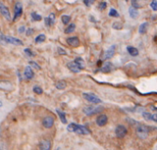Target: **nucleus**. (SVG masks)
Segmentation results:
<instances>
[{
    "label": "nucleus",
    "instance_id": "obj_1",
    "mask_svg": "<svg viewBox=\"0 0 157 150\" xmlns=\"http://www.w3.org/2000/svg\"><path fill=\"white\" fill-rule=\"evenodd\" d=\"M67 131L78 134H89L91 133L87 127H85L84 125H80V124H76V123H70L67 126Z\"/></svg>",
    "mask_w": 157,
    "mask_h": 150
},
{
    "label": "nucleus",
    "instance_id": "obj_2",
    "mask_svg": "<svg viewBox=\"0 0 157 150\" xmlns=\"http://www.w3.org/2000/svg\"><path fill=\"white\" fill-rule=\"evenodd\" d=\"M102 111H103V107H101V106H87V107H85L83 109L84 113L87 114V116L99 113Z\"/></svg>",
    "mask_w": 157,
    "mask_h": 150
},
{
    "label": "nucleus",
    "instance_id": "obj_3",
    "mask_svg": "<svg viewBox=\"0 0 157 150\" xmlns=\"http://www.w3.org/2000/svg\"><path fill=\"white\" fill-rule=\"evenodd\" d=\"M136 134L140 139H146L148 137L149 134V130L147 129V127L144 125H139L136 128Z\"/></svg>",
    "mask_w": 157,
    "mask_h": 150
},
{
    "label": "nucleus",
    "instance_id": "obj_4",
    "mask_svg": "<svg viewBox=\"0 0 157 150\" xmlns=\"http://www.w3.org/2000/svg\"><path fill=\"white\" fill-rule=\"evenodd\" d=\"M23 13V7L22 4L20 2H17L15 4L14 7V18H13V21H16L18 18L21 17V15Z\"/></svg>",
    "mask_w": 157,
    "mask_h": 150
},
{
    "label": "nucleus",
    "instance_id": "obj_5",
    "mask_svg": "<svg viewBox=\"0 0 157 150\" xmlns=\"http://www.w3.org/2000/svg\"><path fill=\"white\" fill-rule=\"evenodd\" d=\"M83 97L87 99L88 102L94 103V104H98L102 102V101H101L98 97H97L95 94H92V93H83Z\"/></svg>",
    "mask_w": 157,
    "mask_h": 150
},
{
    "label": "nucleus",
    "instance_id": "obj_6",
    "mask_svg": "<svg viewBox=\"0 0 157 150\" xmlns=\"http://www.w3.org/2000/svg\"><path fill=\"white\" fill-rule=\"evenodd\" d=\"M5 40H6V42L7 44H13V45H16V46H21L23 45V42L20 41L19 39L17 38H14L11 36H8V35H6L5 36Z\"/></svg>",
    "mask_w": 157,
    "mask_h": 150
},
{
    "label": "nucleus",
    "instance_id": "obj_7",
    "mask_svg": "<svg viewBox=\"0 0 157 150\" xmlns=\"http://www.w3.org/2000/svg\"><path fill=\"white\" fill-rule=\"evenodd\" d=\"M0 13L7 21H11V14L7 6H5L3 3H0Z\"/></svg>",
    "mask_w": 157,
    "mask_h": 150
},
{
    "label": "nucleus",
    "instance_id": "obj_8",
    "mask_svg": "<svg viewBox=\"0 0 157 150\" xmlns=\"http://www.w3.org/2000/svg\"><path fill=\"white\" fill-rule=\"evenodd\" d=\"M127 133H128L127 128H126L124 125H118L117 127H116L115 134H116V136L119 138L124 137L126 134H127Z\"/></svg>",
    "mask_w": 157,
    "mask_h": 150
},
{
    "label": "nucleus",
    "instance_id": "obj_9",
    "mask_svg": "<svg viewBox=\"0 0 157 150\" xmlns=\"http://www.w3.org/2000/svg\"><path fill=\"white\" fill-rule=\"evenodd\" d=\"M13 85L11 82H9L8 80H0V90L4 91H10L12 90Z\"/></svg>",
    "mask_w": 157,
    "mask_h": 150
},
{
    "label": "nucleus",
    "instance_id": "obj_10",
    "mask_svg": "<svg viewBox=\"0 0 157 150\" xmlns=\"http://www.w3.org/2000/svg\"><path fill=\"white\" fill-rule=\"evenodd\" d=\"M39 148L40 150H51V148H52V142L50 140L43 139L40 142Z\"/></svg>",
    "mask_w": 157,
    "mask_h": 150
},
{
    "label": "nucleus",
    "instance_id": "obj_11",
    "mask_svg": "<svg viewBox=\"0 0 157 150\" xmlns=\"http://www.w3.org/2000/svg\"><path fill=\"white\" fill-rule=\"evenodd\" d=\"M54 123V119L52 116H47L42 120V125L45 128H52Z\"/></svg>",
    "mask_w": 157,
    "mask_h": 150
},
{
    "label": "nucleus",
    "instance_id": "obj_12",
    "mask_svg": "<svg viewBox=\"0 0 157 150\" xmlns=\"http://www.w3.org/2000/svg\"><path fill=\"white\" fill-rule=\"evenodd\" d=\"M24 77L28 80H31V79L34 77V72L31 68L30 66H28L25 67V70H24Z\"/></svg>",
    "mask_w": 157,
    "mask_h": 150
},
{
    "label": "nucleus",
    "instance_id": "obj_13",
    "mask_svg": "<svg viewBox=\"0 0 157 150\" xmlns=\"http://www.w3.org/2000/svg\"><path fill=\"white\" fill-rule=\"evenodd\" d=\"M66 42L68 43V45L72 47H77L80 45V40L77 37H69L66 40Z\"/></svg>",
    "mask_w": 157,
    "mask_h": 150
},
{
    "label": "nucleus",
    "instance_id": "obj_14",
    "mask_svg": "<svg viewBox=\"0 0 157 150\" xmlns=\"http://www.w3.org/2000/svg\"><path fill=\"white\" fill-rule=\"evenodd\" d=\"M143 117L146 121H153L157 123V113H150L147 112H143Z\"/></svg>",
    "mask_w": 157,
    "mask_h": 150
},
{
    "label": "nucleus",
    "instance_id": "obj_15",
    "mask_svg": "<svg viewBox=\"0 0 157 150\" xmlns=\"http://www.w3.org/2000/svg\"><path fill=\"white\" fill-rule=\"evenodd\" d=\"M108 123V117L106 114H100V115L97 118V124L98 126H105Z\"/></svg>",
    "mask_w": 157,
    "mask_h": 150
},
{
    "label": "nucleus",
    "instance_id": "obj_16",
    "mask_svg": "<svg viewBox=\"0 0 157 150\" xmlns=\"http://www.w3.org/2000/svg\"><path fill=\"white\" fill-rule=\"evenodd\" d=\"M115 50H116V46L115 45L110 46L107 50V51L105 52V53H104V59H106V60L110 59L115 54Z\"/></svg>",
    "mask_w": 157,
    "mask_h": 150
},
{
    "label": "nucleus",
    "instance_id": "obj_17",
    "mask_svg": "<svg viewBox=\"0 0 157 150\" xmlns=\"http://www.w3.org/2000/svg\"><path fill=\"white\" fill-rule=\"evenodd\" d=\"M44 21H45V24H46V26H48V27L53 26L54 23H55V14L54 13H51L48 18H45Z\"/></svg>",
    "mask_w": 157,
    "mask_h": 150
},
{
    "label": "nucleus",
    "instance_id": "obj_18",
    "mask_svg": "<svg viewBox=\"0 0 157 150\" xmlns=\"http://www.w3.org/2000/svg\"><path fill=\"white\" fill-rule=\"evenodd\" d=\"M67 67H68V69L70 70V71L73 72V73H79L81 71V69L79 68V66L74 62H69L67 64Z\"/></svg>",
    "mask_w": 157,
    "mask_h": 150
},
{
    "label": "nucleus",
    "instance_id": "obj_19",
    "mask_svg": "<svg viewBox=\"0 0 157 150\" xmlns=\"http://www.w3.org/2000/svg\"><path fill=\"white\" fill-rule=\"evenodd\" d=\"M112 64H111L110 62H107V63H105L103 64V66L100 68V71L102 72V73H109L111 72V70H112Z\"/></svg>",
    "mask_w": 157,
    "mask_h": 150
},
{
    "label": "nucleus",
    "instance_id": "obj_20",
    "mask_svg": "<svg viewBox=\"0 0 157 150\" xmlns=\"http://www.w3.org/2000/svg\"><path fill=\"white\" fill-rule=\"evenodd\" d=\"M129 14H130V17L131 18H137L139 17V11L137 8H134L133 7H130L129 8Z\"/></svg>",
    "mask_w": 157,
    "mask_h": 150
},
{
    "label": "nucleus",
    "instance_id": "obj_21",
    "mask_svg": "<svg viewBox=\"0 0 157 150\" xmlns=\"http://www.w3.org/2000/svg\"><path fill=\"white\" fill-rule=\"evenodd\" d=\"M148 29H149V22L141 23L139 27V33L140 34H145L148 32Z\"/></svg>",
    "mask_w": 157,
    "mask_h": 150
},
{
    "label": "nucleus",
    "instance_id": "obj_22",
    "mask_svg": "<svg viewBox=\"0 0 157 150\" xmlns=\"http://www.w3.org/2000/svg\"><path fill=\"white\" fill-rule=\"evenodd\" d=\"M127 52L129 53L130 55L131 56H137L139 54V51L137 48H135L133 46H128L127 47Z\"/></svg>",
    "mask_w": 157,
    "mask_h": 150
},
{
    "label": "nucleus",
    "instance_id": "obj_23",
    "mask_svg": "<svg viewBox=\"0 0 157 150\" xmlns=\"http://www.w3.org/2000/svg\"><path fill=\"white\" fill-rule=\"evenodd\" d=\"M75 64H77V66H79V68L82 70L85 67V63L84 61V59L83 58H81V57H76L74 59V61Z\"/></svg>",
    "mask_w": 157,
    "mask_h": 150
},
{
    "label": "nucleus",
    "instance_id": "obj_24",
    "mask_svg": "<svg viewBox=\"0 0 157 150\" xmlns=\"http://www.w3.org/2000/svg\"><path fill=\"white\" fill-rule=\"evenodd\" d=\"M74 31H75V24L74 23H70L68 26L65 28L64 33L65 34H70V33H73Z\"/></svg>",
    "mask_w": 157,
    "mask_h": 150
},
{
    "label": "nucleus",
    "instance_id": "obj_25",
    "mask_svg": "<svg viewBox=\"0 0 157 150\" xmlns=\"http://www.w3.org/2000/svg\"><path fill=\"white\" fill-rule=\"evenodd\" d=\"M56 112L58 114V116L61 120V122H62L63 123H67V120H66V117H65V113L62 111H60V110H56Z\"/></svg>",
    "mask_w": 157,
    "mask_h": 150
},
{
    "label": "nucleus",
    "instance_id": "obj_26",
    "mask_svg": "<svg viewBox=\"0 0 157 150\" xmlns=\"http://www.w3.org/2000/svg\"><path fill=\"white\" fill-rule=\"evenodd\" d=\"M67 84L66 82H65L64 80H59L56 85H55V87H56L57 89H60V90H63V89H64L65 88H66Z\"/></svg>",
    "mask_w": 157,
    "mask_h": 150
},
{
    "label": "nucleus",
    "instance_id": "obj_27",
    "mask_svg": "<svg viewBox=\"0 0 157 150\" xmlns=\"http://www.w3.org/2000/svg\"><path fill=\"white\" fill-rule=\"evenodd\" d=\"M45 40H46V36H45V34L42 33V34H39L38 36L35 38V42L40 43V42H43Z\"/></svg>",
    "mask_w": 157,
    "mask_h": 150
},
{
    "label": "nucleus",
    "instance_id": "obj_28",
    "mask_svg": "<svg viewBox=\"0 0 157 150\" xmlns=\"http://www.w3.org/2000/svg\"><path fill=\"white\" fill-rule=\"evenodd\" d=\"M30 15H31V18L33 21H40L42 19V17L36 12H32Z\"/></svg>",
    "mask_w": 157,
    "mask_h": 150
},
{
    "label": "nucleus",
    "instance_id": "obj_29",
    "mask_svg": "<svg viewBox=\"0 0 157 150\" xmlns=\"http://www.w3.org/2000/svg\"><path fill=\"white\" fill-rule=\"evenodd\" d=\"M112 28L114 29H117V31H119V29H121L123 28V24L120 23L119 21H115L113 24H112Z\"/></svg>",
    "mask_w": 157,
    "mask_h": 150
},
{
    "label": "nucleus",
    "instance_id": "obj_30",
    "mask_svg": "<svg viewBox=\"0 0 157 150\" xmlns=\"http://www.w3.org/2000/svg\"><path fill=\"white\" fill-rule=\"evenodd\" d=\"M109 17H113V18H119V12L116 10V9H114V8L110 9L109 12Z\"/></svg>",
    "mask_w": 157,
    "mask_h": 150
},
{
    "label": "nucleus",
    "instance_id": "obj_31",
    "mask_svg": "<svg viewBox=\"0 0 157 150\" xmlns=\"http://www.w3.org/2000/svg\"><path fill=\"white\" fill-rule=\"evenodd\" d=\"M61 19H62V22L64 25H67L71 21V17L67 16V15H63V16H62V18H61Z\"/></svg>",
    "mask_w": 157,
    "mask_h": 150
},
{
    "label": "nucleus",
    "instance_id": "obj_32",
    "mask_svg": "<svg viewBox=\"0 0 157 150\" xmlns=\"http://www.w3.org/2000/svg\"><path fill=\"white\" fill-rule=\"evenodd\" d=\"M33 92H34V93H36V94H38V95H42V92H43V90H42V88H40V87H39V86H35V87L33 88Z\"/></svg>",
    "mask_w": 157,
    "mask_h": 150
},
{
    "label": "nucleus",
    "instance_id": "obj_33",
    "mask_svg": "<svg viewBox=\"0 0 157 150\" xmlns=\"http://www.w3.org/2000/svg\"><path fill=\"white\" fill-rule=\"evenodd\" d=\"M29 64L31 67H33V68H35V69H37V70H40V66H39V64H37L36 62H34V61H29Z\"/></svg>",
    "mask_w": 157,
    "mask_h": 150
},
{
    "label": "nucleus",
    "instance_id": "obj_34",
    "mask_svg": "<svg viewBox=\"0 0 157 150\" xmlns=\"http://www.w3.org/2000/svg\"><path fill=\"white\" fill-rule=\"evenodd\" d=\"M24 53L27 54V55L29 56V57H33L35 54H34V53H32V51L30 50L29 48H26L24 50Z\"/></svg>",
    "mask_w": 157,
    "mask_h": 150
},
{
    "label": "nucleus",
    "instance_id": "obj_35",
    "mask_svg": "<svg viewBox=\"0 0 157 150\" xmlns=\"http://www.w3.org/2000/svg\"><path fill=\"white\" fill-rule=\"evenodd\" d=\"M5 36H6V35H4L2 33V32L0 31V43H1L2 45H6V44H7L6 40H5Z\"/></svg>",
    "mask_w": 157,
    "mask_h": 150
},
{
    "label": "nucleus",
    "instance_id": "obj_36",
    "mask_svg": "<svg viewBox=\"0 0 157 150\" xmlns=\"http://www.w3.org/2000/svg\"><path fill=\"white\" fill-rule=\"evenodd\" d=\"M131 7H133L134 8H140L141 6L140 4L138 3V0H131Z\"/></svg>",
    "mask_w": 157,
    "mask_h": 150
},
{
    "label": "nucleus",
    "instance_id": "obj_37",
    "mask_svg": "<svg viewBox=\"0 0 157 150\" xmlns=\"http://www.w3.org/2000/svg\"><path fill=\"white\" fill-rule=\"evenodd\" d=\"M150 6H151L152 9H153L154 11H157V1H156V0H153Z\"/></svg>",
    "mask_w": 157,
    "mask_h": 150
},
{
    "label": "nucleus",
    "instance_id": "obj_38",
    "mask_svg": "<svg viewBox=\"0 0 157 150\" xmlns=\"http://www.w3.org/2000/svg\"><path fill=\"white\" fill-rule=\"evenodd\" d=\"M107 6H108L107 2H101L98 6V8L100 9V10H105V9L107 8Z\"/></svg>",
    "mask_w": 157,
    "mask_h": 150
},
{
    "label": "nucleus",
    "instance_id": "obj_39",
    "mask_svg": "<svg viewBox=\"0 0 157 150\" xmlns=\"http://www.w3.org/2000/svg\"><path fill=\"white\" fill-rule=\"evenodd\" d=\"M83 2H84V4H85L87 7H90L91 5L94 4L95 0H83Z\"/></svg>",
    "mask_w": 157,
    "mask_h": 150
},
{
    "label": "nucleus",
    "instance_id": "obj_40",
    "mask_svg": "<svg viewBox=\"0 0 157 150\" xmlns=\"http://www.w3.org/2000/svg\"><path fill=\"white\" fill-rule=\"evenodd\" d=\"M57 51H58V53L61 54V55H65V54H66V52L64 51V49L61 48V47H58Z\"/></svg>",
    "mask_w": 157,
    "mask_h": 150
},
{
    "label": "nucleus",
    "instance_id": "obj_41",
    "mask_svg": "<svg viewBox=\"0 0 157 150\" xmlns=\"http://www.w3.org/2000/svg\"><path fill=\"white\" fill-rule=\"evenodd\" d=\"M33 33H34L33 29H31V28L27 29V31H26V34H27V36H31V35H32Z\"/></svg>",
    "mask_w": 157,
    "mask_h": 150
},
{
    "label": "nucleus",
    "instance_id": "obj_42",
    "mask_svg": "<svg viewBox=\"0 0 157 150\" xmlns=\"http://www.w3.org/2000/svg\"><path fill=\"white\" fill-rule=\"evenodd\" d=\"M25 32V26H21L18 28V33H23Z\"/></svg>",
    "mask_w": 157,
    "mask_h": 150
},
{
    "label": "nucleus",
    "instance_id": "obj_43",
    "mask_svg": "<svg viewBox=\"0 0 157 150\" xmlns=\"http://www.w3.org/2000/svg\"><path fill=\"white\" fill-rule=\"evenodd\" d=\"M3 106V102L1 101H0V108H1Z\"/></svg>",
    "mask_w": 157,
    "mask_h": 150
},
{
    "label": "nucleus",
    "instance_id": "obj_44",
    "mask_svg": "<svg viewBox=\"0 0 157 150\" xmlns=\"http://www.w3.org/2000/svg\"><path fill=\"white\" fill-rule=\"evenodd\" d=\"M126 1H128V0H126Z\"/></svg>",
    "mask_w": 157,
    "mask_h": 150
}]
</instances>
